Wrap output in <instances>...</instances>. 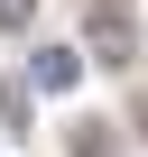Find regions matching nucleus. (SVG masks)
I'll list each match as a JSON object with an SVG mask.
<instances>
[{"label":"nucleus","mask_w":148,"mask_h":157,"mask_svg":"<svg viewBox=\"0 0 148 157\" xmlns=\"http://www.w3.org/2000/svg\"><path fill=\"white\" fill-rule=\"evenodd\" d=\"M74 157H111V129H102V120H84V129H74Z\"/></svg>","instance_id":"obj_4"},{"label":"nucleus","mask_w":148,"mask_h":157,"mask_svg":"<svg viewBox=\"0 0 148 157\" xmlns=\"http://www.w3.org/2000/svg\"><path fill=\"white\" fill-rule=\"evenodd\" d=\"M84 46H93L102 65H130V56H139V28H130V0H93V28H84Z\"/></svg>","instance_id":"obj_1"},{"label":"nucleus","mask_w":148,"mask_h":157,"mask_svg":"<svg viewBox=\"0 0 148 157\" xmlns=\"http://www.w3.org/2000/svg\"><path fill=\"white\" fill-rule=\"evenodd\" d=\"M74 74H84L74 46H37V56H28V93H74Z\"/></svg>","instance_id":"obj_2"},{"label":"nucleus","mask_w":148,"mask_h":157,"mask_svg":"<svg viewBox=\"0 0 148 157\" xmlns=\"http://www.w3.org/2000/svg\"><path fill=\"white\" fill-rule=\"evenodd\" d=\"M37 10H46V0H0V37H28V28H37Z\"/></svg>","instance_id":"obj_3"}]
</instances>
